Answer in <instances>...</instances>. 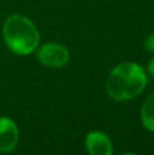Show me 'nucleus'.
I'll return each mask as SVG.
<instances>
[{
    "label": "nucleus",
    "mask_w": 154,
    "mask_h": 155,
    "mask_svg": "<svg viewBox=\"0 0 154 155\" xmlns=\"http://www.w3.org/2000/svg\"><path fill=\"white\" fill-rule=\"evenodd\" d=\"M147 84L143 67L136 63H122L111 71L106 79V94L113 101L123 102L138 97Z\"/></svg>",
    "instance_id": "obj_1"
},
{
    "label": "nucleus",
    "mask_w": 154,
    "mask_h": 155,
    "mask_svg": "<svg viewBox=\"0 0 154 155\" xmlns=\"http://www.w3.org/2000/svg\"><path fill=\"white\" fill-rule=\"evenodd\" d=\"M5 45L15 54L26 56L38 48L40 33L29 18L19 14L10 15L3 25Z\"/></svg>",
    "instance_id": "obj_2"
},
{
    "label": "nucleus",
    "mask_w": 154,
    "mask_h": 155,
    "mask_svg": "<svg viewBox=\"0 0 154 155\" xmlns=\"http://www.w3.org/2000/svg\"><path fill=\"white\" fill-rule=\"evenodd\" d=\"M37 59L45 67L59 70V68H63L68 63V60H70V52L62 44L48 42L38 48Z\"/></svg>",
    "instance_id": "obj_3"
},
{
    "label": "nucleus",
    "mask_w": 154,
    "mask_h": 155,
    "mask_svg": "<svg viewBox=\"0 0 154 155\" xmlns=\"http://www.w3.org/2000/svg\"><path fill=\"white\" fill-rule=\"evenodd\" d=\"M19 129L15 121L0 117V153H11L18 144Z\"/></svg>",
    "instance_id": "obj_4"
},
{
    "label": "nucleus",
    "mask_w": 154,
    "mask_h": 155,
    "mask_svg": "<svg viewBox=\"0 0 154 155\" xmlns=\"http://www.w3.org/2000/svg\"><path fill=\"white\" fill-rule=\"evenodd\" d=\"M85 146L87 153L92 155H112L113 153L112 140L100 131L90 132L85 139Z\"/></svg>",
    "instance_id": "obj_5"
},
{
    "label": "nucleus",
    "mask_w": 154,
    "mask_h": 155,
    "mask_svg": "<svg viewBox=\"0 0 154 155\" xmlns=\"http://www.w3.org/2000/svg\"><path fill=\"white\" fill-rule=\"evenodd\" d=\"M141 120L145 128L154 132V93L150 94L142 105Z\"/></svg>",
    "instance_id": "obj_6"
},
{
    "label": "nucleus",
    "mask_w": 154,
    "mask_h": 155,
    "mask_svg": "<svg viewBox=\"0 0 154 155\" xmlns=\"http://www.w3.org/2000/svg\"><path fill=\"white\" fill-rule=\"evenodd\" d=\"M145 49H146L147 52H150V53L154 52V33H152V34L146 38V41H145Z\"/></svg>",
    "instance_id": "obj_7"
},
{
    "label": "nucleus",
    "mask_w": 154,
    "mask_h": 155,
    "mask_svg": "<svg viewBox=\"0 0 154 155\" xmlns=\"http://www.w3.org/2000/svg\"><path fill=\"white\" fill-rule=\"evenodd\" d=\"M147 71H149L150 75L154 76V57L149 61V64H147Z\"/></svg>",
    "instance_id": "obj_8"
}]
</instances>
